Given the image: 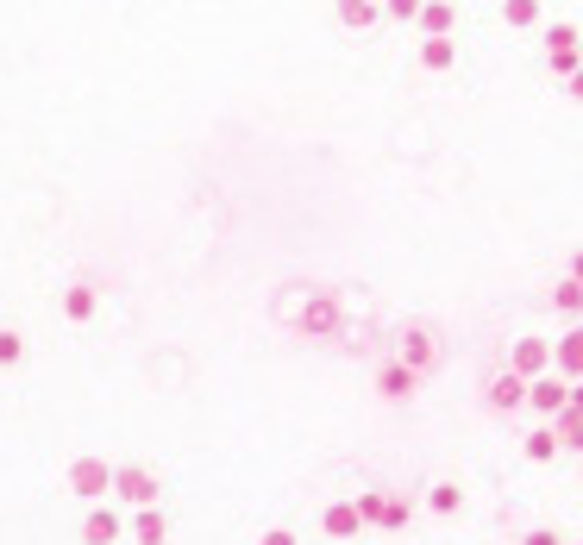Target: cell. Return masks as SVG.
<instances>
[{
    "label": "cell",
    "instance_id": "1",
    "mask_svg": "<svg viewBox=\"0 0 583 545\" xmlns=\"http://www.w3.org/2000/svg\"><path fill=\"white\" fill-rule=\"evenodd\" d=\"M414 26H421V38H452V26H458V7H452V0H421Z\"/></svg>",
    "mask_w": 583,
    "mask_h": 545
},
{
    "label": "cell",
    "instance_id": "2",
    "mask_svg": "<svg viewBox=\"0 0 583 545\" xmlns=\"http://www.w3.org/2000/svg\"><path fill=\"white\" fill-rule=\"evenodd\" d=\"M546 364H552L546 339H515V376H521V383H533V376H546Z\"/></svg>",
    "mask_w": 583,
    "mask_h": 545
},
{
    "label": "cell",
    "instance_id": "3",
    "mask_svg": "<svg viewBox=\"0 0 583 545\" xmlns=\"http://www.w3.org/2000/svg\"><path fill=\"white\" fill-rule=\"evenodd\" d=\"M333 13H339V26H345V32H370V26L383 19L377 0H333Z\"/></svg>",
    "mask_w": 583,
    "mask_h": 545
},
{
    "label": "cell",
    "instance_id": "4",
    "mask_svg": "<svg viewBox=\"0 0 583 545\" xmlns=\"http://www.w3.org/2000/svg\"><path fill=\"white\" fill-rule=\"evenodd\" d=\"M546 19V0H502V26L508 32H533Z\"/></svg>",
    "mask_w": 583,
    "mask_h": 545
},
{
    "label": "cell",
    "instance_id": "5",
    "mask_svg": "<svg viewBox=\"0 0 583 545\" xmlns=\"http://www.w3.org/2000/svg\"><path fill=\"white\" fill-rule=\"evenodd\" d=\"M527 401L540 414H565V383H558V376H533L527 383Z\"/></svg>",
    "mask_w": 583,
    "mask_h": 545
},
{
    "label": "cell",
    "instance_id": "6",
    "mask_svg": "<svg viewBox=\"0 0 583 545\" xmlns=\"http://www.w3.org/2000/svg\"><path fill=\"white\" fill-rule=\"evenodd\" d=\"M402 370H433V339L421 333V326L402 333Z\"/></svg>",
    "mask_w": 583,
    "mask_h": 545
},
{
    "label": "cell",
    "instance_id": "7",
    "mask_svg": "<svg viewBox=\"0 0 583 545\" xmlns=\"http://www.w3.org/2000/svg\"><path fill=\"white\" fill-rule=\"evenodd\" d=\"M552 307H558V314H565L571 326H583V289H577L571 276H558V282H552Z\"/></svg>",
    "mask_w": 583,
    "mask_h": 545
},
{
    "label": "cell",
    "instance_id": "8",
    "mask_svg": "<svg viewBox=\"0 0 583 545\" xmlns=\"http://www.w3.org/2000/svg\"><path fill=\"white\" fill-rule=\"evenodd\" d=\"M552 358H558V370H565V376H577V383H583V326H571V333L558 339Z\"/></svg>",
    "mask_w": 583,
    "mask_h": 545
},
{
    "label": "cell",
    "instance_id": "9",
    "mask_svg": "<svg viewBox=\"0 0 583 545\" xmlns=\"http://www.w3.org/2000/svg\"><path fill=\"white\" fill-rule=\"evenodd\" d=\"M452 63H458V44L452 38H421V69L439 76V69H452Z\"/></svg>",
    "mask_w": 583,
    "mask_h": 545
},
{
    "label": "cell",
    "instance_id": "10",
    "mask_svg": "<svg viewBox=\"0 0 583 545\" xmlns=\"http://www.w3.org/2000/svg\"><path fill=\"white\" fill-rule=\"evenodd\" d=\"M377 389H383V395H395V401H402V395L414 389V370H402V364H383V370H377Z\"/></svg>",
    "mask_w": 583,
    "mask_h": 545
},
{
    "label": "cell",
    "instance_id": "11",
    "mask_svg": "<svg viewBox=\"0 0 583 545\" xmlns=\"http://www.w3.org/2000/svg\"><path fill=\"white\" fill-rule=\"evenodd\" d=\"M63 314L69 320H95V289H82V282H76V289H63Z\"/></svg>",
    "mask_w": 583,
    "mask_h": 545
},
{
    "label": "cell",
    "instance_id": "12",
    "mask_svg": "<svg viewBox=\"0 0 583 545\" xmlns=\"http://www.w3.org/2000/svg\"><path fill=\"white\" fill-rule=\"evenodd\" d=\"M546 69H552L558 82H565L571 69H583V44H571V51H546Z\"/></svg>",
    "mask_w": 583,
    "mask_h": 545
},
{
    "label": "cell",
    "instance_id": "13",
    "mask_svg": "<svg viewBox=\"0 0 583 545\" xmlns=\"http://www.w3.org/2000/svg\"><path fill=\"white\" fill-rule=\"evenodd\" d=\"M515 401H527V383L508 370V376H496V408H515Z\"/></svg>",
    "mask_w": 583,
    "mask_h": 545
},
{
    "label": "cell",
    "instance_id": "14",
    "mask_svg": "<svg viewBox=\"0 0 583 545\" xmlns=\"http://www.w3.org/2000/svg\"><path fill=\"white\" fill-rule=\"evenodd\" d=\"M377 7H383L389 19H402V26H414V13H421V0H377Z\"/></svg>",
    "mask_w": 583,
    "mask_h": 545
},
{
    "label": "cell",
    "instance_id": "15",
    "mask_svg": "<svg viewBox=\"0 0 583 545\" xmlns=\"http://www.w3.org/2000/svg\"><path fill=\"white\" fill-rule=\"evenodd\" d=\"M552 439H577V445H583V414L565 408V414H558V433H552Z\"/></svg>",
    "mask_w": 583,
    "mask_h": 545
},
{
    "label": "cell",
    "instance_id": "16",
    "mask_svg": "<svg viewBox=\"0 0 583 545\" xmlns=\"http://www.w3.org/2000/svg\"><path fill=\"white\" fill-rule=\"evenodd\" d=\"M326 527H333V533H352L358 514H352V508H333V514H326Z\"/></svg>",
    "mask_w": 583,
    "mask_h": 545
},
{
    "label": "cell",
    "instance_id": "17",
    "mask_svg": "<svg viewBox=\"0 0 583 545\" xmlns=\"http://www.w3.org/2000/svg\"><path fill=\"white\" fill-rule=\"evenodd\" d=\"M527 452H533V458H552V452H558V439H552V433H533V439H527Z\"/></svg>",
    "mask_w": 583,
    "mask_h": 545
},
{
    "label": "cell",
    "instance_id": "18",
    "mask_svg": "<svg viewBox=\"0 0 583 545\" xmlns=\"http://www.w3.org/2000/svg\"><path fill=\"white\" fill-rule=\"evenodd\" d=\"M120 483H126V495H151V477H138V470H126Z\"/></svg>",
    "mask_w": 583,
    "mask_h": 545
},
{
    "label": "cell",
    "instance_id": "19",
    "mask_svg": "<svg viewBox=\"0 0 583 545\" xmlns=\"http://www.w3.org/2000/svg\"><path fill=\"white\" fill-rule=\"evenodd\" d=\"M565 94H571V101L583 107V69H571V76H565Z\"/></svg>",
    "mask_w": 583,
    "mask_h": 545
},
{
    "label": "cell",
    "instance_id": "20",
    "mask_svg": "<svg viewBox=\"0 0 583 545\" xmlns=\"http://www.w3.org/2000/svg\"><path fill=\"white\" fill-rule=\"evenodd\" d=\"M13 358H19V339H13V333H0V364H13Z\"/></svg>",
    "mask_w": 583,
    "mask_h": 545
},
{
    "label": "cell",
    "instance_id": "21",
    "mask_svg": "<svg viewBox=\"0 0 583 545\" xmlns=\"http://www.w3.org/2000/svg\"><path fill=\"white\" fill-rule=\"evenodd\" d=\"M565 276H571V282H577V289H583V245L571 251V270H565Z\"/></svg>",
    "mask_w": 583,
    "mask_h": 545
}]
</instances>
